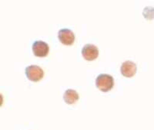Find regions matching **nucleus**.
I'll return each mask as SVG.
<instances>
[{
    "mask_svg": "<svg viewBox=\"0 0 154 130\" xmlns=\"http://www.w3.org/2000/svg\"><path fill=\"white\" fill-rule=\"evenodd\" d=\"M143 16L149 20L154 19V8L146 7L143 10Z\"/></svg>",
    "mask_w": 154,
    "mask_h": 130,
    "instance_id": "obj_8",
    "label": "nucleus"
},
{
    "mask_svg": "<svg viewBox=\"0 0 154 130\" xmlns=\"http://www.w3.org/2000/svg\"><path fill=\"white\" fill-rule=\"evenodd\" d=\"M137 71V64L131 61H126L121 65L120 72L125 77H133Z\"/></svg>",
    "mask_w": 154,
    "mask_h": 130,
    "instance_id": "obj_6",
    "label": "nucleus"
},
{
    "mask_svg": "<svg viewBox=\"0 0 154 130\" xmlns=\"http://www.w3.org/2000/svg\"><path fill=\"white\" fill-rule=\"evenodd\" d=\"M58 38L63 45L71 46L75 42V37L72 30L69 28H63L59 31Z\"/></svg>",
    "mask_w": 154,
    "mask_h": 130,
    "instance_id": "obj_3",
    "label": "nucleus"
},
{
    "mask_svg": "<svg viewBox=\"0 0 154 130\" xmlns=\"http://www.w3.org/2000/svg\"><path fill=\"white\" fill-rule=\"evenodd\" d=\"M79 94L75 90H72V89H69L66 90L64 93L63 95V100L65 101L66 103L69 105H72L75 104L77 101L79 100Z\"/></svg>",
    "mask_w": 154,
    "mask_h": 130,
    "instance_id": "obj_7",
    "label": "nucleus"
},
{
    "mask_svg": "<svg viewBox=\"0 0 154 130\" xmlns=\"http://www.w3.org/2000/svg\"><path fill=\"white\" fill-rule=\"evenodd\" d=\"M32 49L34 55L38 57H46L49 51L48 44L42 41H35L32 45Z\"/></svg>",
    "mask_w": 154,
    "mask_h": 130,
    "instance_id": "obj_4",
    "label": "nucleus"
},
{
    "mask_svg": "<svg viewBox=\"0 0 154 130\" xmlns=\"http://www.w3.org/2000/svg\"><path fill=\"white\" fill-rule=\"evenodd\" d=\"M96 87L102 92H108L113 88L114 79L111 75L101 74L96 79Z\"/></svg>",
    "mask_w": 154,
    "mask_h": 130,
    "instance_id": "obj_1",
    "label": "nucleus"
},
{
    "mask_svg": "<svg viewBox=\"0 0 154 130\" xmlns=\"http://www.w3.org/2000/svg\"><path fill=\"white\" fill-rule=\"evenodd\" d=\"M82 55L86 61H94L99 56V50L96 46L92 44H87L82 48Z\"/></svg>",
    "mask_w": 154,
    "mask_h": 130,
    "instance_id": "obj_5",
    "label": "nucleus"
},
{
    "mask_svg": "<svg viewBox=\"0 0 154 130\" xmlns=\"http://www.w3.org/2000/svg\"><path fill=\"white\" fill-rule=\"evenodd\" d=\"M26 75L30 81L38 82L43 78L44 71L39 66L30 65L26 68Z\"/></svg>",
    "mask_w": 154,
    "mask_h": 130,
    "instance_id": "obj_2",
    "label": "nucleus"
}]
</instances>
